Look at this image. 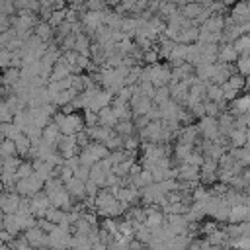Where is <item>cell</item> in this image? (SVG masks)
Instances as JSON below:
<instances>
[{
	"label": "cell",
	"mask_w": 250,
	"mask_h": 250,
	"mask_svg": "<svg viewBox=\"0 0 250 250\" xmlns=\"http://www.w3.org/2000/svg\"><path fill=\"white\" fill-rule=\"evenodd\" d=\"M86 148L94 154V158H96L98 162L109 158V154H111V150H109L105 145H102V143H90V146H86Z\"/></svg>",
	"instance_id": "27"
},
{
	"label": "cell",
	"mask_w": 250,
	"mask_h": 250,
	"mask_svg": "<svg viewBox=\"0 0 250 250\" xmlns=\"http://www.w3.org/2000/svg\"><path fill=\"white\" fill-rule=\"evenodd\" d=\"M242 178H244L246 186L250 188V166H248V168H244V172H242Z\"/></svg>",
	"instance_id": "57"
},
{
	"label": "cell",
	"mask_w": 250,
	"mask_h": 250,
	"mask_svg": "<svg viewBox=\"0 0 250 250\" xmlns=\"http://www.w3.org/2000/svg\"><path fill=\"white\" fill-rule=\"evenodd\" d=\"M23 160H20V156H10V158H2V172H18L20 164Z\"/></svg>",
	"instance_id": "38"
},
{
	"label": "cell",
	"mask_w": 250,
	"mask_h": 250,
	"mask_svg": "<svg viewBox=\"0 0 250 250\" xmlns=\"http://www.w3.org/2000/svg\"><path fill=\"white\" fill-rule=\"evenodd\" d=\"M205 113H207V117H215V119H219V115L223 113V109H221L219 104L205 100Z\"/></svg>",
	"instance_id": "45"
},
{
	"label": "cell",
	"mask_w": 250,
	"mask_h": 250,
	"mask_svg": "<svg viewBox=\"0 0 250 250\" xmlns=\"http://www.w3.org/2000/svg\"><path fill=\"white\" fill-rule=\"evenodd\" d=\"M74 178H78L80 182H90V168L88 166H80L76 172H74Z\"/></svg>",
	"instance_id": "53"
},
{
	"label": "cell",
	"mask_w": 250,
	"mask_h": 250,
	"mask_svg": "<svg viewBox=\"0 0 250 250\" xmlns=\"http://www.w3.org/2000/svg\"><path fill=\"white\" fill-rule=\"evenodd\" d=\"M199 141H201V139H199V127H197V125H188V127H184V129L180 131V135H178V143H180V145L195 146Z\"/></svg>",
	"instance_id": "13"
},
{
	"label": "cell",
	"mask_w": 250,
	"mask_h": 250,
	"mask_svg": "<svg viewBox=\"0 0 250 250\" xmlns=\"http://www.w3.org/2000/svg\"><path fill=\"white\" fill-rule=\"evenodd\" d=\"M14 143H16V148H18V156H27V158H29V152H31V141L21 133V135H18V137L14 139Z\"/></svg>",
	"instance_id": "26"
},
{
	"label": "cell",
	"mask_w": 250,
	"mask_h": 250,
	"mask_svg": "<svg viewBox=\"0 0 250 250\" xmlns=\"http://www.w3.org/2000/svg\"><path fill=\"white\" fill-rule=\"evenodd\" d=\"M111 107H113V111H115V115H117V119H119V121H133V119H135L133 109H131V105H129V104L119 102V100L115 98V100H113V104H111Z\"/></svg>",
	"instance_id": "19"
},
{
	"label": "cell",
	"mask_w": 250,
	"mask_h": 250,
	"mask_svg": "<svg viewBox=\"0 0 250 250\" xmlns=\"http://www.w3.org/2000/svg\"><path fill=\"white\" fill-rule=\"evenodd\" d=\"M0 156H2V158L18 156L16 143H14V141H10V139H2V143H0Z\"/></svg>",
	"instance_id": "32"
},
{
	"label": "cell",
	"mask_w": 250,
	"mask_h": 250,
	"mask_svg": "<svg viewBox=\"0 0 250 250\" xmlns=\"http://www.w3.org/2000/svg\"><path fill=\"white\" fill-rule=\"evenodd\" d=\"M20 78H21V70H18V68H8V70L2 72V86L14 88V86L20 82Z\"/></svg>",
	"instance_id": "25"
},
{
	"label": "cell",
	"mask_w": 250,
	"mask_h": 250,
	"mask_svg": "<svg viewBox=\"0 0 250 250\" xmlns=\"http://www.w3.org/2000/svg\"><path fill=\"white\" fill-rule=\"evenodd\" d=\"M57 150L61 152V156H62L64 160H68V158H72V156H78V154H80V146H78V143H76V137H66V135H62V137L59 139V143H57Z\"/></svg>",
	"instance_id": "6"
},
{
	"label": "cell",
	"mask_w": 250,
	"mask_h": 250,
	"mask_svg": "<svg viewBox=\"0 0 250 250\" xmlns=\"http://www.w3.org/2000/svg\"><path fill=\"white\" fill-rule=\"evenodd\" d=\"M166 225L174 230L176 236L188 234V230H189V221L186 215H166Z\"/></svg>",
	"instance_id": "11"
},
{
	"label": "cell",
	"mask_w": 250,
	"mask_h": 250,
	"mask_svg": "<svg viewBox=\"0 0 250 250\" xmlns=\"http://www.w3.org/2000/svg\"><path fill=\"white\" fill-rule=\"evenodd\" d=\"M90 180L94 182V184H98L100 188H104L105 186V180H107V174L102 170V166H100V162L98 164H94L92 168H90Z\"/></svg>",
	"instance_id": "30"
},
{
	"label": "cell",
	"mask_w": 250,
	"mask_h": 250,
	"mask_svg": "<svg viewBox=\"0 0 250 250\" xmlns=\"http://www.w3.org/2000/svg\"><path fill=\"white\" fill-rule=\"evenodd\" d=\"M61 137H62V133H61V129H59V125H57L55 121H51V123L43 129V141H47V143H51V145H57Z\"/></svg>",
	"instance_id": "24"
},
{
	"label": "cell",
	"mask_w": 250,
	"mask_h": 250,
	"mask_svg": "<svg viewBox=\"0 0 250 250\" xmlns=\"http://www.w3.org/2000/svg\"><path fill=\"white\" fill-rule=\"evenodd\" d=\"M205 154H201L199 150H193L191 154H189V158L184 162V164H191V166H195V168H201L203 164H205Z\"/></svg>",
	"instance_id": "44"
},
{
	"label": "cell",
	"mask_w": 250,
	"mask_h": 250,
	"mask_svg": "<svg viewBox=\"0 0 250 250\" xmlns=\"http://www.w3.org/2000/svg\"><path fill=\"white\" fill-rule=\"evenodd\" d=\"M10 246H12V250H35V248L25 240V236H18Z\"/></svg>",
	"instance_id": "49"
},
{
	"label": "cell",
	"mask_w": 250,
	"mask_h": 250,
	"mask_svg": "<svg viewBox=\"0 0 250 250\" xmlns=\"http://www.w3.org/2000/svg\"><path fill=\"white\" fill-rule=\"evenodd\" d=\"M0 133H2V139H10V141H14L18 135H21V131L14 123H2L0 125Z\"/></svg>",
	"instance_id": "34"
},
{
	"label": "cell",
	"mask_w": 250,
	"mask_h": 250,
	"mask_svg": "<svg viewBox=\"0 0 250 250\" xmlns=\"http://www.w3.org/2000/svg\"><path fill=\"white\" fill-rule=\"evenodd\" d=\"M25 240L35 248V250H39V248H49V234H45L39 227H33V229H29V230H25Z\"/></svg>",
	"instance_id": "8"
},
{
	"label": "cell",
	"mask_w": 250,
	"mask_h": 250,
	"mask_svg": "<svg viewBox=\"0 0 250 250\" xmlns=\"http://www.w3.org/2000/svg\"><path fill=\"white\" fill-rule=\"evenodd\" d=\"M195 150V146H188V145H180V143H176V146H174V156L180 160V164H184L188 158H189V154Z\"/></svg>",
	"instance_id": "33"
},
{
	"label": "cell",
	"mask_w": 250,
	"mask_h": 250,
	"mask_svg": "<svg viewBox=\"0 0 250 250\" xmlns=\"http://www.w3.org/2000/svg\"><path fill=\"white\" fill-rule=\"evenodd\" d=\"M21 195L20 193H2L0 197V209L4 215H16L20 211V205H21Z\"/></svg>",
	"instance_id": "7"
},
{
	"label": "cell",
	"mask_w": 250,
	"mask_h": 250,
	"mask_svg": "<svg viewBox=\"0 0 250 250\" xmlns=\"http://www.w3.org/2000/svg\"><path fill=\"white\" fill-rule=\"evenodd\" d=\"M62 189H64V182H62L61 178H51V180L45 184V188H43V191H45L49 197L57 195V193L62 191Z\"/></svg>",
	"instance_id": "31"
},
{
	"label": "cell",
	"mask_w": 250,
	"mask_h": 250,
	"mask_svg": "<svg viewBox=\"0 0 250 250\" xmlns=\"http://www.w3.org/2000/svg\"><path fill=\"white\" fill-rule=\"evenodd\" d=\"M139 90H141L143 96H146L150 100H154V96H156V86L152 82H141L139 84Z\"/></svg>",
	"instance_id": "46"
},
{
	"label": "cell",
	"mask_w": 250,
	"mask_h": 250,
	"mask_svg": "<svg viewBox=\"0 0 250 250\" xmlns=\"http://www.w3.org/2000/svg\"><path fill=\"white\" fill-rule=\"evenodd\" d=\"M2 229L18 238V234L23 230V217L18 215V213L16 215H4L2 217Z\"/></svg>",
	"instance_id": "10"
},
{
	"label": "cell",
	"mask_w": 250,
	"mask_h": 250,
	"mask_svg": "<svg viewBox=\"0 0 250 250\" xmlns=\"http://www.w3.org/2000/svg\"><path fill=\"white\" fill-rule=\"evenodd\" d=\"M141 146H143V145H141V137H139V135L127 137L125 143H123V150H127V152H137Z\"/></svg>",
	"instance_id": "41"
},
{
	"label": "cell",
	"mask_w": 250,
	"mask_h": 250,
	"mask_svg": "<svg viewBox=\"0 0 250 250\" xmlns=\"http://www.w3.org/2000/svg\"><path fill=\"white\" fill-rule=\"evenodd\" d=\"M170 94H172V100H174L176 104H180L182 107H186V102H188V98H189V84H188L186 80H182L180 84L170 86Z\"/></svg>",
	"instance_id": "16"
},
{
	"label": "cell",
	"mask_w": 250,
	"mask_h": 250,
	"mask_svg": "<svg viewBox=\"0 0 250 250\" xmlns=\"http://www.w3.org/2000/svg\"><path fill=\"white\" fill-rule=\"evenodd\" d=\"M53 121L59 125L61 133L66 135V137H76L78 133H82L86 129V121L84 117H80L78 113H72V115H64L62 111H57Z\"/></svg>",
	"instance_id": "1"
},
{
	"label": "cell",
	"mask_w": 250,
	"mask_h": 250,
	"mask_svg": "<svg viewBox=\"0 0 250 250\" xmlns=\"http://www.w3.org/2000/svg\"><path fill=\"white\" fill-rule=\"evenodd\" d=\"M0 238H2V244H12L14 240H16V236H12L8 230H4L2 229V232H0Z\"/></svg>",
	"instance_id": "55"
},
{
	"label": "cell",
	"mask_w": 250,
	"mask_h": 250,
	"mask_svg": "<svg viewBox=\"0 0 250 250\" xmlns=\"http://www.w3.org/2000/svg\"><path fill=\"white\" fill-rule=\"evenodd\" d=\"M150 82L156 88L170 86V82H172V66L170 64H162V62L150 66Z\"/></svg>",
	"instance_id": "3"
},
{
	"label": "cell",
	"mask_w": 250,
	"mask_h": 250,
	"mask_svg": "<svg viewBox=\"0 0 250 250\" xmlns=\"http://www.w3.org/2000/svg\"><path fill=\"white\" fill-rule=\"evenodd\" d=\"M223 92H225V102H229V104H232L236 98H238V90H234V88H230L229 84H223Z\"/></svg>",
	"instance_id": "51"
},
{
	"label": "cell",
	"mask_w": 250,
	"mask_h": 250,
	"mask_svg": "<svg viewBox=\"0 0 250 250\" xmlns=\"http://www.w3.org/2000/svg\"><path fill=\"white\" fill-rule=\"evenodd\" d=\"M29 205H31V211H33V215H35L37 219H45L47 211L53 207L51 197H49L45 191H39V193H35L33 197H29Z\"/></svg>",
	"instance_id": "5"
},
{
	"label": "cell",
	"mask_w": 250,
	"mask_h": 250,
	"mask_svg": "<svg viewBox=\"0 0 250 250\" xmlns=\"http://www.w3.org/2000/svg\"><path fill=\"white\" fill-rule=\"evenodd\" d=\"M0 250H12V246H10V244H2Z\"/></svg>",
	"instance_id": "59"
},
{
	"label": "cell",
	"mask_w": 250,
	"mask_h": 250,
	"mask_svg": "<svg viewBox=\"0 0 250 250\" xmlns=\"http://www.w3.org/2000/svg\"><path fill=\"white\" fill-rule=\"evenodd\" d=\"M86 10H90V12H104V10H107V4L100 2V0H90L86 4Z\"/></svg>",
	"instance_id": "52"
},
{
	"label": "cell",
	"mask_w": 250,
	"mask_h": 250,
	"mask_svg": "<svg viewBox=\"0 0 250 250\" xmlns=\"http://www.w3.org/2000/svg\"><path fill=\"white\" fill-rule=\"evenodd\" d=\"M234 74V68L232 64H225V62H217L215 64V72H213V80L211 84H217V86H223L229 82V78Z\"/></svg>",
	"instance_id": "12"
},
{
	"label": "cell",
	"mask_w": 250,
	"mask_h": 250,
	"mask_svg": "<svg viewBox=\"0 0 250 250\" xmlns=\"http://www.w3.org/2000/svg\"><path fill=\"white\" fill-rule=\"evenodd\" d=\"M33 174H35V168H33V164H31L29 160H23V162L20 164L18 172H16L18 180H25V178H31Z\"/></svg>",
	"instance_id": "39"
},
{
	"label": "cell",
	"mask_w": 250,
	"mask_h": 250,
	"mask_svg": "<svg viewBox=\"0 0 250 250\" xmlns=\"http://www.w3.org/2000/svg\"><path fill=\"white\" fill-rule=\"evenodd\" d=\"M64 188H66V191L72 195V199H76V201H80V203H84V201L88 199V195H86V184L80 182L78 178H72Z\"/></svg>",
	"instance_id": "15"
},
{
	"label": "cell",
	"mask_w": 250,
	"mask_h": 250,
	"mask_svg": "<svg viewBox=\"0 0 250 250\" xmlns=\"http://www.w3.org/2000/svg\"><path fill=\"white\" fill-rule=\"evenodd\" d=\"M45 219H47V221H51V223H55V225H61V223H64V221H66V213H64L62 209L51 207V209L47 211Z\"/></svg>",
	"instance_id": "35"
},
{
	"label": "cell",
	"mask_w": 250,
	"mask_h": 250,
	"mask_svg": "<svg viewBox=\"0 0 250 250\" xmlns=\"http://www.w3.org/2000/svg\"><path fill=\"white\" fill-rule=\"evenodd\" d=\"M33 33L41 39V41H51V39H55V29L51 27V23L49 21H39L37 25H35V29H33Z\"/></svg>",
	"instance_id": "22"
},
{
	"label": "cell",
	"mask_w": 250,
	"mask_h": 250,
	"mask_svg": "<svg viewBox=\"0 0 250 250\" xmlns=\"http://www.w3.org/2000/svg\"><path fill=\"white\" fill-rule=\"evenodd\" d=\"M227 84H229L230 88H234V90H238V92H240V90H244V88H246V78H244V76H240L238 72H234V74L229 78V82H227Z\"/></svg>",
	"instance_id": "43"
},
{
	"label": "cell",
	"mask_w": 250,
	"mask_h": 250,
	"mask_svg": "<svg viewBox=\"0 0 250 250\" xmlns=\"http://www.w3.org/2000/svg\"><path fill=\"white\" fill-rule=\"evenodd\" d=\"M64 166H68L72 172H76V170L80 168V158H78V156H72V158L64 160Z\"/></svg>",
	"instance_id": "54"
},
{
	"label": "cell",
	"mask_w": 250,
	"mask_h": 250,
	"mask_svg": "<svg viewBox=\"0 0 250 250\" xmlns=\"http://www.w3.org/2000/svg\"><path fill=\"white\" fill-rule=\"evenodd\" d=\"M178 172H180V176H178L180 182H189V184H195V186L201 182V168H195L191 164H180Z\"/></svg>",
	"instance_id": "9"
},
{
	"label": "cell",
	"mask_w": 250,
	"mask_h": 250,
	"mask_svg": "<svg viewBox=\"0 0 250 250\" xmlns=\"http://www.w3.org/2000/svg\"><path fill=\"white\" fill-rule=\"evenodd\" d=\"M180 12H182L188 20L195 21V20L199 18V14L203 12V4H199V2H188V4H184V6L180 8Z\"/></svg>",
	"instance_id": "23"
},
{
	"label": "cell",
	"mask_w": 250,
	"mask_h": 250,
	"mask_svg": "<svg viewBox=\"0 0 250 250\" xmlns=\"http://www.w3.org/2000/svg\"><path fill=\"white\" fill-rule=\"evenodd\" d=\"M135 240H139L141 244L150 246V244H152V230H150V229H146V227L143 225L141 229H137V230H135Z\"/></svg>",
	"instance_id": "36"
},
{
	"label": "cell",
	"mask_w": 250,
	"mask_h": 250,
	"mask_svg": "<svg viewBox=\"0 0 250 250\" xmlns=\"http://www.w3.org/2000/svg\"><path fill=\"white\" fill-rule=\"evenodd\" d=\"M72 74V68H70V64L66 62V59L64 57H61L59 59V62L55 64V68H53V74H51V82H61V80H64V78H68Z\"/></svg>",
	"instance_id": "18"
},
{
	"label": "cell",
	"mask_w": 250,
	"mask_h": 250,
	"mask_svg": "<svg viewBox=\"0 0 250 250\" xmlns=\"http://www.w3.org/2000/svg\"><path fill=\"white\" fill-rule=\"evenodd\" d=\"M98 117H100V125H102V127H107V129H115L117 123H119V119H117V115H115V111H113L111 105L104 107V109L98 113Z\"/></svg>",
	"instance_id": "20"
},
{
	"label": "cell",
	"mask_w": 250,
	"mask_h": 250,
	"mask_svg": "<svg viewBox=\"0 0 250 250\" xmlns=\"http://www.w3.org/2000/svg\"><path fill=\"white\" fill-rule=\"evenodd\" d=\"M0 117H2V123H12L14 121V113H12V109L8 107V104L4 100L0 104Z\"/></svg>",
	"instance_id": "48"
},
{
	"label": "cell",
	"mask_w": 250,
	"mask_h": 250,
	"mask_svg": "<svg viewBox=\"0 0 250 250\" xmlns=\"http://www.w3.org/2000/svg\"><path fill=\"white\" fill-rule=\"evenodd\" d=\"M115 133H117L119 137L127 139V137L137 135V127H135V123H133V121H119V123H117V127H115Z\"/></svg>",
	"instance_id": "28"
},
{
	"label": "cell",
	"mask_w": 250,
	"mask_h": 250,
	"mask_svg": "<svg viewBox=\"0 0 250 250\" xmlns=\"http://www.w3.org/2000/svg\"><path fill=\"white\" fill-rule=\"evenodd\" d=\"M207 100H209V102H215V104H223V102H225L223 86L209 84V86H207Z\"/></svg>",
	"instance_id": "29"
},
{
	"label": "cell",
	"mask_w": 250,
	"mask_h": 250,
	"mask_svg": "<svg viewBox=\"0 0 250 250\" xmlns=\"http://www.w3.org/2000/svg\"><path fill=\"white\" fill-rule=\"evenodd\" d=\"M229 16L232 18V21H234L236 25L248 23V21H250V6H248V2H238V4H234V8L230 10Z\"/></svg>",
	"instance_id": "14"
},
{
	"label": "cell",
	"mask_w": 250,
	"mask_h": 250,
	"mask_svg": "<svg viewBox=\"0 0 250 250\" xmlns=\"http://www.w3.org/2000/svg\"><path fill=\"white\" fill-rule=\"evenodd\" d=\"M238 59H240V55L236 53L234 45H230V43H223V45H219V62H225V64H236Z\"/></svg>",
	"instance_id": "17"
},
{
	"label": "cell",
	"mask_w": 250,
	"mask_h": 250,
	"mask_svg": "<svg viewBox=\"0 0 250 250\" xmlns=\"http://www.w3.org/2000/svg\"><path fill=\"white\" fill-rule=\"evenodd\" d=\"M78 158H80V166H88V168H92L94 164H98V160L94 158V154H92L88 148H82L80 154H78Z\"/></svg>",
	"instance_id": "42"
},
{
	"label": "cell",
	"mask_w": 250,
	"mask_h": 250,
	"mask_svg": "<svg viewBox=\"0 0 250 250\" xmlns=\"http://www.w3.org/2000/svg\"><path fill=\"white\" fill-rule=\"evenodd\" d=\"M236 70H238V74L244 76V78L250 76V55H244V57H240V59L236 61Z\"/></svg>",
	"instance_id": "40"
},
{
	"label": "cell",
	"mask_w": 250,
	"mask_h": 250,
	"mask_svg": "<svg viewBox=\"0 0 250 250\" xmlns=\"http://www.w3.org/2000/svg\"><path fill=\"white\" fill-rule=\"evenodd\" d=\"M72 250H92V244H90V242H84V244H78V246H74Z\"/></svg>",
	"instance_id": "58"
},
{
	"label": "cell",
	"mask_w": 250,
	"mask_h": 250,
	"mask_svg": "<svg viewBox=\"0 0 250 250\" xmlns=\"http://www.w3.org/2000/svg\"><path fill=\"white\" fill-rule=\"evenodd\" d=\"M158 59H160V53L156 49H150V51H145L143 62H148V66H154V64H158Z\"/></svg>",
	"instance_id": "47"
},
{
	"label": "cell",
	"mask_w": 250,
	"mask_h": 250,
	"mask_svg": "<svg viewBox=\"0 0 250 250\" xmlns=\"http://www.w3.org/2000/svg\"><path fill=\"white\" fill-rule=\"evenodd\" d=\"M143 246H145V244H141L139 240H131V242H129V250H143Z\"/></svg>",
	"instance_id": "56"
},
{
	"label": "cell",
	"mask_w": 250,
	"mask_h": 250,
	"mask_svg": "<svg viewBox=\"0 0 250 250\" xmlns=\"http://www.w3.org/2000/svg\"><path fill=\"white\" fill-rule=\"evenodd\" d=\"M197 127H199V135H201L205 141H213V143H217V141L221 139L219 119H215V117H203V119H199Z\"/></svg>",
	"instance_id": "2"
},
{
	"label": "cell",
	"mask_w": 250,
	"mask_h": 250,
	"mask_svg": "<svg viewBox=\"0 0 250 250\" xmlns=\"http://www.w3.org/2000/svg\"><path fill=\"white\" fill-rule=\"evenodd\" d=\"M145 250H154V248H150V246H148V248H145Z\"/></svg>",
	"instance_id": "60"
},
{
	"label": "cell",
	"mask_w": 250,
	"mask_h": 250,
	"mask_svg": "<svg viewBox=\"0 0 250 250\" xmlns=\"http://www.w3.org/2000/svg\"><path fill=\"white\" fill-rule=\"evenodd\" d=\"M139 86V84H137ZM131 109H133V115L135 117H143V115H148V111L154 107V102L150 100V98H146V96H143L141 94V90H137L135 94H133V98H131Z\"/></svg>",
	"instance_id": "4"
},
{
	"label": "cell",
	"mask_w": 250,
	"mask_h": 250,
	"mask_svg": "<svg viewBox=\"0 0 250 250\" xmlns=\"http://www.w3.org/2000/svg\"><path fill=\"white\" fill-rule=\"evenodd\" d=\"M12 59H14V53H10L8 49H2V51H0V64H2V70H8V68H10Z\"/></svg>",
	"instance_id": "50"
},
{
	"label": "cell",
	"mask_w": 250,
	"mask_h": 250,
	"mask_svg": "<svg viewBox=\"0 0 250 250\" xmlns=\"http://www.w3.org/2000/svg\"><path fill=\"white\" fill-rule=\"evenodd\" d=\"M229 141L232 148H244L248 145V129H232Z\"/></svg>",
	"instance_id": "21"
},
{
	"label": "cell",
	"mask_w": 250,
	"mask_h": 250,
	"mask_svg": "<svg viewBox=\"0 0 250 250\" xmlns=\"http://www.w3.org/2000/svg\"><path fill=\"white\" fill-rule=\"evenodd\" d=\"M232 45H234V49H236V53H238L240 57L250 55V35H242V37L236 39Z\"/></svg>",
	"instance_id": "37"
}]
</instances>
